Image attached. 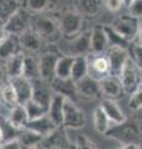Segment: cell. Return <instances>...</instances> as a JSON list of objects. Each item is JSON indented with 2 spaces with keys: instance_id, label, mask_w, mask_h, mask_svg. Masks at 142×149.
<instances>
[{
  "instance_id": "cell-3",
  "label": "cell",
  "mask_w": 142,
  "mask_h": 149,
  "mask_svg": "<svg viewBox=\"0 0 142 149\" xmlns=\"http://www.w3.org/2000/svg\"><path fill=\"white\" fill-rule=\"evenodd\" d=\"M118 78H120L124 93H127V95L131 96L132 93L142 85L141 68L137 66L134 62V60L130 57L129 61H127L126 65L124 66V68H122Z\"/></svg>"
},
{
  "instance_id": "cell-28",
  "label": "cell",
  "mask_w": 142,
  "mask_h": 149,
  "mask_svg": "<svg viewBox=\"0 0 142 149\" xmlns=\"http://www.w3.org/2000/svg\"><path fill=\"white\" fill-rule=\"evenodd\" d=\"M92 123H93V127H95V129H96V132L103 134V136L108 132V129H110L111 125H112L111 120L108 119L106 113L103 112V109L101 108L100 106L96 107V108L93 109Z\"/></svg>"
},
{
  "instance_id": "cell-32",
  "label": "cell",
  "mask_w": 142,
  "mask_h": 149,
  "mask_svg": "<svg viewBox=\"0 0 142 149\" xmlns=\"http://www.w3.org/2000/svg\"><path fill=\"white\" fill-rule=\"evenodd\" d=\"M18 142L20 143L22 149H32V148L40 147L42 142H44V138L29 129H22L21 134L19 136Z\"/></svg>"
},
{
  "instance_id": "cell-5",
  "label": "cell",
  "mask_w": 142,
  "mask_h": 149,
  "mask_svg": "<svg viewBox=\"0 0 142 149\" xmlns=\"http://www.w3.org/2000/svg\"><path fill=\"white\" fill-rule=\"evenodd\" d=\"M82 19L84 17L76 11H64L58 17L61 36L71 40L77 34H80L82 27Z\"/></svg>"
},
{
  "instance_id": "cell-50",
  "label": "cell",
  "mask_w": 142,
  "mask_h": 149,
  "mask_svg": "<svg viewBox=\"0 0 142 149\" xmlns=\"http://www.w3.org/2000/svg\"><path fill=\"white\" fill-rule=\"evenodd\" d=\"M32 149H45V148L42 146H40V147H36V148H32Z\"/></svg>"
},
{
  "instance_id": "cell-8",
  "label": "cell",
  "mask_w": 142,
  "mask_h": 149,
  "mask_svg": "<svg viewBox=\"0 0 142 149\" xmlns=\"http://www.w3.org/2000/svg\"><path fill=\"white\" fill-rule=\"evenodd\" d=\"M106 57L110 62V72L111 76L118 77L122 71V68L130 58L129 49H122L117 46H108L106 50Z\"/></svg>"
},
{
  "instance_id": "cell-4",
  "label": "cell",
  "mask_w": 142,
  "mask_h": 149,
  "mask_svg": "<svg viewBox=\"0 0 142 149\" xmlns=\"http://www.w3.org/2000/svg\"><path fill=\"white\" fill-rule=\"evenodd\" d=\"M31 17H32V14L30 11H27L25 8H20L15 14H13L8 19L5 24H3V26L9 35L20 36L22 32H25L26 30L30 29Z\"/></svg>"
},
{
  "instance_id": "cell-10",
  "label": "cell",
  "mask_w": 142,
  "mask_h": 149,
  "mask_svg": "<svg viewBox=\"0 0 142 149\" xmlns=\"http://www.w3.org/2000/svg\"><path fill=\"white\" fill-rule=\"evenodd\" d=\"M91 52V30L81 31L69 42V55L77 57V56H87Z\"/></svg>"
},
{
  "instance_id": "cell-33",
  "label": "cell",
  "mask_w": 142,
  "mask_h": 149,
  "mask_svg": "<svg viewBox=\"0 0 142 149\" xmlns=\"http://www.w3.org/2000/svg\"><path fill=\"white\" fill-rule=\"evenodd\" d=\"M25 9L30 11L32 15L35 14H44L53 10L56 5V0H25Z\"/></svg>"
},
{
  "instance_id": "cell-55",
  "label": "cell",
  "mask_w": 142,
  "mask_h": 149,
  "mask_svg": "<svg viewBox=\"0 0 142 149\" xmlns=\"http://www.w3.org/2000/svg\"><path fill=\"white\" fill-rule=\"evenodd\" d=\"M0 149H1V146H0Z\"/></svg>"
},
{
  "instance_id": "cell-16",
  "label": "cell",
  "mask_w": 142,
  "mask_h": 149,
  "mask_svg": "<svg viewBox=\"0 0 142 149\" xmlns=\"http://www.w3.org/2000/svg\"><path fill=\"white\" fill-rule=\"evenodd\" d=\"M9 82H10V85L13 86L14 91L16 93L19 104L24 106L29 101H31L32 87H31V82L29 80H26V78L20 76V77L11 78V80H9Z\"/></svg>"
},
{
  "instance_id": "cell-22",
  "label": "cell",
  "mask_w": 142,
  "mask_h": 149,
  "mask_svg": "<svg viewBox=\"0 0 142 149\" xmlns=\"http://www.w3.org/2000/svg\"><path fill=\"white\" fill-rule=\"evenodd\" d=\"M66 98L61 95H54L51 103L47 108V116L58 127H63L64 122V107H65Z\"/></svg>"
},
{
  "instance_id": "cell-41",
  "label": "cell",
  "mask_w": 142,
  "mask_h": 149,
  "mask_svg": "<svg viewBox=\"0 0 142 149\" xmlns=\"http://www.w3.org/2000/svg\"><path fill=\"white\" fill-rule=\"evenodd\" d=\"M129 14L131 16H134L136 19L142 17V0H135L134 3H131L129 6Z\"/></svg>"
},
{
  "instance_id": "cell-51",
  "label": "cell",
  "mask_w": 142,
  "mask_h": 149,
  "mask_svg": "<svg viewBox=\"0 0 142 149\" xmlns=\"http://www.w3.org/2000/svg\"><path fill=\"white\" fill-rule=\"evenodd\" d=\"M141 80H142V70H141Z\"/></svg>"
},
{
  "instance_id": "cell-15",
  "label": "cell",
  "mask_w": 142,
  "mask_h": 149,
  "mask_svg": "<svg viewBox=\"0 0 142 149\" xmlns=\"http://www.w3.org/2000/svg\"><path fill=\"white\" fill-rule=\"evenodd\" d=\"M98 85H100L101 96H103V98H106V100L116 101L124 93L120 78L116 76H111L110 74V76L103 78V80L98 81Z\"/></svg>"
},
{
  "instance_id": "cell-49",
  "label": "cell",
  "mask_w": 142,
  "mask_h": 149,
  "mask_svg": "<svg viewBox=\"0 0 142 149\" xmlns=\"http://www.w3.org/2000/svg\"><path fill=\"white\" fill-rule=\"evenodd\" d=\"M3 143H4V139H3V134H1V132H0V146H3Z\"/></svg>"
},
{
  "instance_id": "cell-23",
  "label": "cell",
  "mask_w": 142,
  "mask_h": 149,
  "mask_svg": "<svg viewBox=\"0 0 142 149\" xmlns=\"http://www.w3.org/2000/svg\"><path fill=\"white\" fill-rule=\"evenodd\" d=\"M100 107L103 109V112L106 113L108 119L111 120L112 124H120L127 118L126 114L124 113V111L121 109V107L118 106V103L113 100H106L103 98Z\"/></svg>"
},
{
  "instance_id": "cell-25",
  "label": "cell",
  "mask_w": 142,
  "mask_h": 149,
  "mask_svg": "<svg viewBox=\"0 0 142 149\" xmlns=\"http://www.w3.org/2000/svg\"><path fill=\"white\" fill-rule=\"evenodd\" d=\"M5 117L8 118V120L14 125V127H16L19 129H24L26 127L27 122H29L25 107L21 106V104H18L15 107H13V108H10Z\"/></svg>"
},
{
  "instance_id": "cell-20",
  "label": "cell",
  "mask_w": 142,
  "mask_h": 149,
  "mask_svg": "<svg viewBox=\"0 0 142 149\" xmlns=\"http://www.w3.org/2000/svg\"><path fill=\"white\" fill-rule=\"evenodd\" d=\"M108 49V40L103 25L93 26L91 29V52L93 55H102Z\"/></svg>"
},
{
  "instance_id": "cell-53",
  "label": "cell",
  "mask_w": 142,
  "mask_h": 149,
  "mask_svg": "<svg viewBox=\"0 0 142 149\" xmlns=\"http://www.w3.org/2000/svg\"><path fill=\"white\" fill-rule=\"evenodd\" d=\"M0 108H1V102H0Z\"/></svg>"
},
{
  "instance_id": "cell-36",
  "label": "cell",
  "mask_w": 142,
  "mask_h": 149,
  "mask_svg": "<svg viewBox=\"0 0 142 149\" xmlns=\"http://www.w3.org/2000/svg\"><path fill=\"white\" fill-rule=\"evenodd\" d=\"M0 98H1V101L6 106L10 107V108H13V107L19 104L16 93H15V91H14L13 86L10 85V82H8V83H5V85L1 86V88H0Z\"/></svg>"
},
{
  "instance_id": "cell-34",
  "label": "cell",
  "mask_w": 142,
  "mask_h": 149,
  "mask_svg": "<svg viewBox=\"0 0 142 149\" xmlns=\"http://www.w3.org/2000/svg\"><path fill=\"white\" fill-rule=\"evenodd\" d=\"M20 8L19 0H0V24H5L8 19Z\"/></svg>"
},
{
  "instance_id": "cell-1",
  "label": "cell",
  "mask_w": 142,
  "mask_h": 149,
  "mask_svg": "<svg viewBox=\"0 0 142 149\" xmlns=\"http://www.w3.org/2000/svg\"><path fill=\"white\" fill-rule=\"evenodd\" d=\"M107 138L124 144L142 146V119L140 118H126L120 124H112L108 132L105 134Z\"/></svg>"
},
{
  "instance_id": "cell-21",
  "label": "cell",
  "mask_w": 142,
  "mask_h": 149,
  "mask_svg": "<svg viewBox=\"0 0 142 149\" xmlns=\"http://www.w3.org/2000/svg\"><path fill=\"white\" fill-rule=\"evenodd\" d=\"M19 42H20V47L22 50L29 51V52H37V51L42 49V45L45 44L41 37L32 29H29L25 32H22L19 36Z\"/></svg>"
},
{
  "instance_id": "cell-39",
  "label": "cell",
  "mask_w": 142,
  "mask_h": 149,
  "mask_svg": "<svg viewBox=\"0 0 142 149\" xmlns=\"http://www.w3.org/2000/svg\"><path fill=\"white\" fill-rule=\"evenodd\" d=\"M75 146H76V149H97L96 144L86 136H79Z\"/></svg>"
},
{
  "instance_id": "cell-45",
  "label": "cell",
  "mask_w": 142,
  "mask_h": 149,
  "mask_svg": "<svg viewBox=\"0 0 142 149\" xmlns=\"http://www.w3.org/2000/svg\"><path fill=\"white\" fill-rule=\"evenodd\" d=\"M8 35H9V34L5 31V29H4V26H3L1 24H0V42H1V41H3L4 39H5V37H6Z\"/></svg>"
},
{
  "instance_id": "cell-14",
  "label": "cell",
  "mask_w": 142,
  "mask_h": 149,
  "mask_svg": "<svg viewBox=\"0 0 142 149\" xmlns=\"http://www.w3.org/2000/svg\"><path fill=\"white\" fill-rule=\"evenodd\" d=\"M42 144L44 148H54V149H76L75 143H71L67 134L65 133L64 127H58L49 137L44 139Z\"/></svg>"
},
{
  "instance_id": "cell-18",
  "label": "cell",
  "mask_w": 142,
  "mask_h": 149,
  "mask_svg": "<svg viewBox=\"0 0 142 149\" xmlns=\"http://www.w3.org/2000/svg\"><path fill=\"white\" fill-rule=\"evenodd\" d=\"M56 128H58V125H56L53 120L49 118V116L46 114L41 118L29 120L27 124H26V127L24 129H29V130H31V132L39 134V136H41L45 139L46 137H49Z\"/></svg>"
},
{
  "instance_id": "cell-24",
  "label": "cell",
  "mask_w": 142,
  "mask_h": 149,
  "mask_svg": "<svg viewBox=\"0 0 142 149\" xmlns=\"http://www.w3.org/2000/svg\"><path fill=\"white\" fill-rule=\"evenodd\" d=\"M21 52L20 42H19V36L8 35L1 42H0V60L6 61L14 55Z\"/></svg>"
},
{
  "instance_id": "cell-38",
  "label": "cell",
  "mask_w": 142,
  "mask_h": 149,
  "mask_svg": "<svg viewBox=\"0 0 142 149\" xmlns=\"http://www.w3.org/2000/svg\"><path fill=\"white\" fill-rule=\"evenodd\" d=\"M129 107L132 111H140L142 109V85L130 96Z\"/></svg>"
},
{
  "instance_id": "cell-43",
  "label": "cell",
  "mask_w": 142,
  "mask_h": 149,
  "mask_svg": "<svg viewBox=\"0 0 142 149\" xmlns=\"http://www.w3.org/2000/svg\"><path fill=\"white\" fill-rule=\"evenodd\" d=\"M1 149H22L20 143L18 141H11V142H6V143H3Z\"/></svg>"
},
{
  "instance_id": "cell-37",
  "label": "cell",
  "mask_w": 142,
  "mask_h": 149,
  "mask_svg": "<svg viewBox=\"0 0 142 149\" xmlns=\"http://www.w3.org/2000/svg\"><path fill=\"white\" fill-rule=\"evenodd\" d=\"M25 107V111H26V114H27V118L29 120H34V119H37V118H41L47 114V109L45 107L40 106L39 103H36L34 101H29L26 104H24Z\"/></svg>"
},
{
  "instance_id": "cell-42",
  "label": "cell",
  "mask_w": 142,
  "mask_h": 149,
  "mask_svg": "<svg viewBox=\"0 0 142 149\" xmlns=\"http://www.w3.org/2000/svg\"><path fill=\"white\" fill-rule=\"evenodd\" d=\"M105 5L107 6V9L112 13H117L120 11L122 8H124V1L122 0H105Z\"/></svg>"
},
{
  "instance_id": "cell-44",
  "label": "cell",
  "mask_w": 142,
  "mask_h": 149,
  "mask_svg": "<svg viewBox=\"0 0 142 149\" xmlns=\"http://www.w3.org/2000/svg\"><path fill=\"white\" fill-rule=\"evenodd\" d=\"M132 44L138 45V46H142V22H140L138 30H137L136 37H135V40H134V42H132Z\"/></svg>"
},
{
  "instance_id": "cell-29",
  "label": "cell",
  "mask_w": 142,
  "mask_h": 149,
  "mask_svg": "<svg viewBox=\"0 0 142 149\" xmlns=\"http://www.w3.org/2000/svg\"><path fill=\"white\" fill-rule=\"evenodd\" d=\"M22 77L29 81L36 80L40 77V68H39V60L32 57L30 55H25L24 57V66H22Z\"/></svg>"
},
{
  "instance_id": "cell-40",
  "label": "cell",
  "mask_w": 142,
  "mask_h": 149,
  "mask_svg": "<svg viewBox=\"0 0 142 149\" xmlns=\"http://www.w3.org/2000/svg\"><path fill=\"white\" fill-rule=\"evenodd\" d=\"M131 55L130 57L134 60V62L142 70V46L131 44Z\"/></svg>"
},
{
  "instance_id": "cell-35",
  "label": "cell",
  "mask_w": 142,
  "mask_h": 149,
  "mask_svg": "<svg viewBox=\"0 0 142 149\" xmlns=\"http://www.w3.org/2000/svg\"><path fill=\"white\" fill-rule=\"evenodd\" d=\"M103 29H105L108 40V46H117V47H122V49H129L131 46V42H129L118 32H116L111 27V25H103Z\"/></svg>"
},
{
  "instance_id": "cell-54",
  "label": "cell",
  "mask_w": 142,
  "mask_h": 149,
  "mask_svg": "<svg viewBox=\"0 0 142 149\" xmlns=\"http://www.w3.org/2000/svg\"><path fill=\"white\" fill-rule=\"evenodd\" d=\"M140 149H142V146H141V147H140Z\"/></svg>"
},
{
  "instance_id": "cell-2",
  "label": "cell",
  "mask_w": 142,
  "mask_h": 149,
  "mask_svg": "<svg viewBox=\"0 0 142 149\" xmlns=\"http://www.w3.org/2000/svg\"><path fill=\"white\" fill-rule=\"evenodd\" d=\"M30 29L34 30L42 39L44 42L54 44L61 36L58 19L45 15V14H35V15H32Z\"/></svg>"
},
{
  "instance_id": "cell-19",
  "label": "cell",
  "mask_w": 142,
  "mask_h": 149,
  "mask_svg": "<svg viewBox=\"0 0 142 149\" xmlns=\"http://www.w3.org/2000/svg\"><path fill=\"white\" fill-rule=\"evenodd\" d=\"M103 0H75V9L82 17L95 19L101 13Z\"/></svg>"
},
{
  "instance_id": "cell-9",
  "label": "cell",
  "mask_w": 142,
  "mask_h": 149,
  "mask_svg": "<svg viewBox=\"0 0 142 149\" xmlns=\"http://www.w3.org/2000/svg\"><path fill=\"white\" fill-rule=\"evenodd\" d=\"M30 82L32 87L31 100L47 109L51 103V100H53V97L55 95L53 88H51L50 82H46L42 78H36V80H32Z\"/></svg>"
},
{
  "instance_id": "cell-13",
  "label": "cell",
  "mask_w": 142,
  "mask_h": 149,
  "mask_svg": "<svg viewBox=\"0 0 142 149\" xmlns=\"http://www.w3.org/2000/svg\"><path fill=\"white\" fill-rule=\"evenodd\" d=\"M76 83V92L77 97L84 100H96L101 97V91H100V85L98 81L93 80L90 76H86L82 80H80Z\"/></svg>"
},
{
  "instance_id": "cell-27",
  "label": "cell",
  "mask_w": 142,
  "mask_h": 149,
  "mask_svg": "<svg viewBox=\"0 0 142 149\" xmlns=\"http://www.w3.org/2000/svg\"><path fill=\"white\" fill-rule=\"evenodd\" d=\"M86 76H89V60L87 56H77L74 58L72 70H71V80L79 82Z\"/></svg>"
},
{
  "instance_id": "cell-6",
  "label": "cell",
  "mask_w": 142,
  "mask_h": 149,
  "mask_svg": "<svg viewBox=\"0 0 142 149\" xmlns=\"http://www.w3.org/2000/svg\"><path fill=\"white\" fill-rule=\"evenodd\" d=\"M110 25L112 29L116 32H118L125 40H127L129 42L132 44L136 37L137 30H138L140 20L134 16H131L130 14H126V15L117 16Z\"/></svg>"
},
{
  "instance_id": "cell-12",
  "label": "cell",
  "mask_w": 142,
  "mask_h": 149,
  "mask_svg": "<svg viewBox=\"0 0 142 149\" xmlns=\"http://www.w3.org/2000/svg\"><path fill=\"white\" fill-rule=\"evenodd\" d=\"M61 55L54 51L44 52L39 58V68H40V77L46 82H51L55 78V68L58 60Z\"/></svg>"
},
{
  "instance_id": "cell-26",
  "label": "cell",
  "mask_w": 142,
  "mask_h": 149,
  "mask_svg": "<svg viewBox=\"0 0 142 149\" xmlns=\"http://www.w3.org/2000/svg\"><path fill=\"white\" fill-rule=\"evenodd\" d=\"M24 57H25V55L20 52L18 55H14L13 57H10L5 61L6 62L5 63V72H6V76L9 77V80L22 76Z\"/></svg>"
},
{
  "instance_id": "cell-7",
  "label": "cell",
  "mask_w": 142,
  "mask_h": 149,
  "mask_svg": "<svg viewBox=\"0 0 142 149\" xmlns=\"http://www.w3.org/2000/svg\"><path fill=\"white\" fill-rule=\"evenodd\" d=\"M86 124V116L85 112L75 103V101L66 100L64 107V128L71 129H79L85 127Z\"/></svg>"
},
{
  "instance_id": "cell-52",
  "label": "cell",
  "mask_w": 142,
  "mask_h": 149,
  "mask_svg": "<svg viewBox=\"0 0 142 149\" xmlns=\"http://www.w3.org/2000/svg\"><path fill=\"white\" fill-rule=\"evenodd\" d=\"M45 149H54V148H45Z\"/></svg>"
},
{
  "instance_id": "cell-30",
  "label": "cell",
  "mask_w": 142,
  "mask_h": 149,
  "mask_svg": "<svg viewBox=\"0 0 142 149\" xmlns=\"http://www.w3.org/2000/svg\"><path fill=\"white\" fill-rule=\"evenodd\" d=\"M74 56L70 55H61L58 63H56L55 68V77L58 78H71V70H72V63H74Z\"/></svg>"
},
{
  "instance_id": "cell-31",
  "label": "cell",
  "mask_w": 142,
  "mask_h": 149,
  "mask_svg": "<svg viewBox=\"0 0 142 149\" xmlns=\"http://www.w3.org/2000/svg\"><path fill=\"white\" fill-rule=\"evenodd\" d=\"M0 132L3 134L4 143L11 142V141H18L19 136L21 134L22 129H19L9 122L5 116L0 114Z\"/></svg>"
},
{
  "instance_id": "cell-48",
  "label": "cell",
  "mask_w": 142,
  "mask_h": 149,
  "mask_svg": "<svg viewBox=\"0 0 142 149\" xmlns=\"http://www.w3.org/2000/svg\"><path fill=\"white\" fill-rule=\"evenodd\" d=\"M122 1H124V4H125L126 6H129L131 3H134V1H135V0H122Z\"/></svg>"
},
{
  "instance_id": "cell-17",
  "label": "cell",
  "mask_w": 142,
  "mask_h": 149,
  "mask_svg": "<svg viewBox=\"0 0 142 149\" xmlns=\"http://www.w3.org/2000/svg\"><path fill=\"white\" fill-rule=\"evenodd\" d=\"M51 88H53L54 93L56 95H61L65 97L66 100H71L75 101L77 98V92H76V83H75L71 78H58L55 77L53 81L50 82Z\"/></svg>"
},
{
  "instance_id": "cell-46",
  "label": "cell",
  "mask_w": 142,
  "mask_h": 149,
  "mask_svg": "<svg viewBox=\"0 0 142 149\" xmlns=\"http://www.w3.org/2000/svg\"><path fill=\"white\" fill-rule=\"evenodd\" d=\"M115 149H140V147L137 146H132V144H124V146H120Z\"/></svg>"
},
{
  "instance_id": "cell-11",
  "label": "cell",
  "mask_w": 142,
  "mask_h": 149,
  "mask_svg": "<svg viewBox=\"0 0 142 149\" xmlns=\"http://www.w3.org/2000/svg\"><path fill=\"white\" fill-rule=\"evenodd\" d=\"M110 74V62L106 55H93L91 60H89V76L91 78L101 81Z\"/></svg>"
},
{
  "instance_id": "cell-47",
  "label": "cell",
  "mask_w": 142,
  "mask_h": 149,
  "mask_svg": "<svg viewBox=\"0 0 142 149\" xmlns=\"http://www.w3.org/2000/svg\"><path fill=\"white\" fill-rule=\"evenodd\" d=\"M5 74H6V72H5V70H4V68H1V67H0V82H1V81H3V78H4V76H5Z\"/></svg>"
}]
</instances>
